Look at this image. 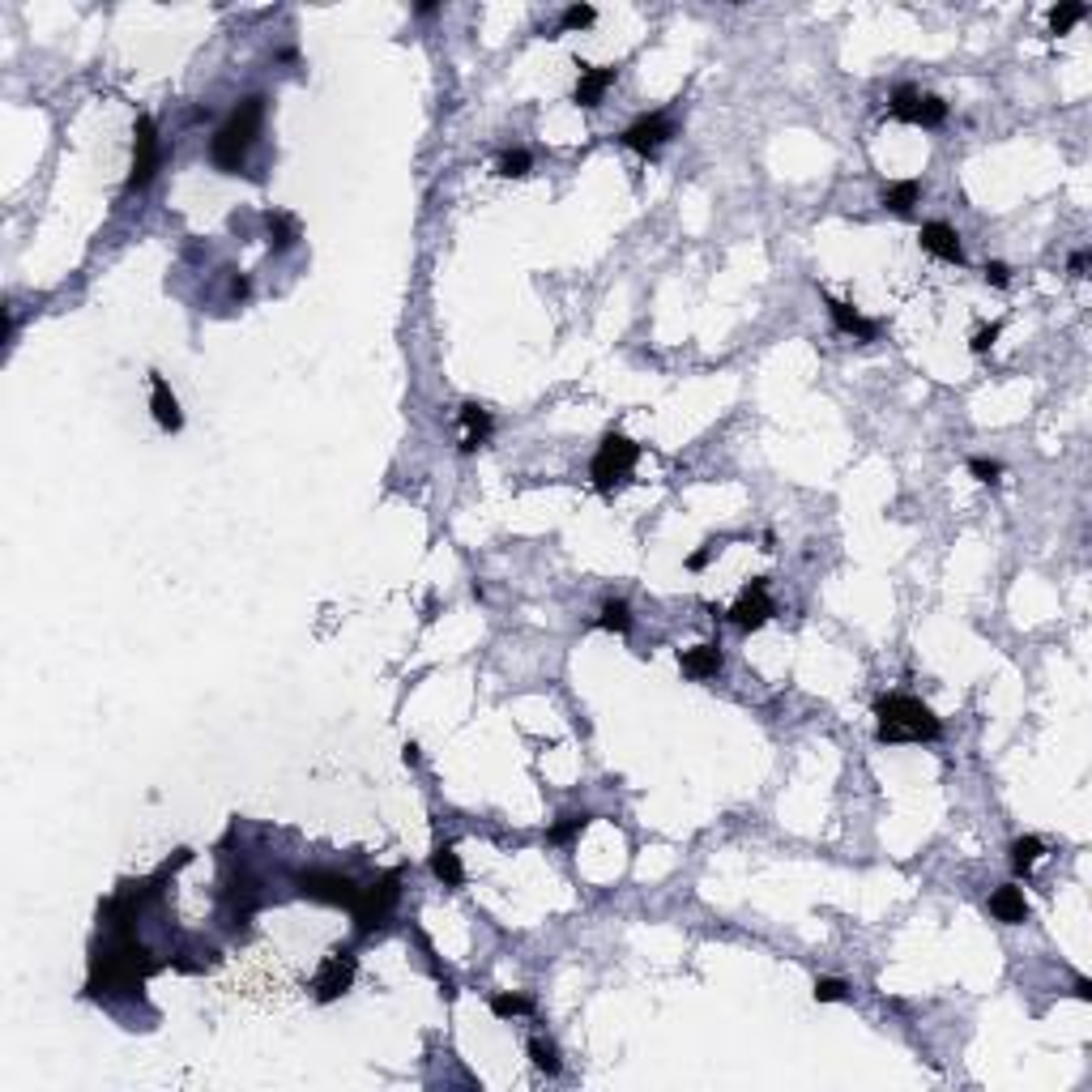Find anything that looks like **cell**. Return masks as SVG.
I'll list each match as a JSON object with an SVG mask.
<instances>
[{
  "label": "cell",
  "mask_w": 1092,
  "mask_h": 1092,
  "mask_svg": "<svg viewBox=\"0 0 1092 1092\" xmlns=\"http://www.w3.org/2000/svg\"><path fill=\"white\" fill-rule=\"evenodd\" d=\"M875 717H879V730H875L879 743H934L943 734V722L913 696H879Z\"/></svg>",
  "instance_id": "1"
},
{
  "label": "cell",
  "mask_w": 1092,
  "mask_h": 1092,
  "mask_svg": "<svg viewBox=\"0 0 1092 1092\" xmlns=\"http://www.w3.org/2000/svg\"><path fill=\"white\" fill-rule=\"evenodd\" d=\"M261 120H265V99L261 94H252V99H244V103L226 116V124L218 129V137H213V162L223 167V172H239L244 167V159H248V150L256 145V132H261Z\"/></svg>",
  "instance_id": "2"
},
{
  "label": "cell",
  "mask_w": 1092,
  "mask_h": 1092,
  "mask_svg": "<svg viewBox=\"0 0 1092 1092\" xmlns=\"http://www.w3.org/2000/svg\"><path fill=\"white\" fill-rule=\"evenodd\" d=\"M636 461H640V444H632L628 435L610 432V435L602 440V444H598V452H593V465H589L593 487H598V491H615V487H623V483L632 478Z\"/></svg>",
  "instance_id": "3"
},
{
  "label": "cell",
  "mask_w": 1092,
  "mask_h": 1092,
  "mask_svg": "<svg viewBox=\"0 0 1092 1092\" xmlns=\"http://www.w3.org/2000/svg\"><path fill=\"white\" fill-rule=\"evenodd\" d=\"M299 892L307 896V900H320V905L355 909L363 888H359L355 879H346V875H333V870H307V875H299Z\"/></svg>",
  "instance_id": "4"
},
{
  "label": "cell",
  "mask_w": 1092,
  "mask_h": 1092,
  "mask_svg": "<svg viewBox=\"0 0 1092 1092\" xmlns=\"http://www.w3.org/2000/svg\"><path fill=\"white\" fill-rule=\"evenodd\" d=\"M892 116L905 120V124H921V129H939L948 120V103L939 94H918L909 86H900L892 94Z\"/></svg>",
  "instance_id": "5"
},
{
  "label": "cell",
  "mask_w": 1092,
  "mask_h": 1092,
  "mask_svg": "<svg viewBox=\"0 0 1092 1092\" xmlns=\"http://www.w3.org/2000/svg\"><path fill=\"white\" fill-rule=\"evenodd\" d=\"M132 175H129V188H145L154 175H159V129L150 116H137V129H132Z\"/></svg>",
  "instance_id": "6"
},
{
  "label": "cell",
  "mask_w": 1092,
  "mask_h": 1092,
  "mask_svg": "<svg viewBox=\"0 0 1092 1092\" xmlns=\"http://www.w3.org/2000/svg\"><path fill=\"white\" fill-rule=\"evenodd\" d=\"M773 615H776V602L768 598V585H764V577L751 580L747 589L738 593V602L730 606V623H734V628H743V632H755V628H764Z\"/></svg>",
  "instance_id": "7"
},
{
  "label": "cell",
  "mask_w": 1092,
  "mask_h": 1092,
  "mask_svg": "<svg viewBox=\"0 0 1092 1092\" xmlns=\"http://www.w3.org/2000/svg\"><path fill=\"white\" fill-rule=\"evenodd\" d=\"M397 870H389L380 883H371V888H363L359 892V900H355V921H359V931L368 934V931H376L384 921V913L393 909V900H397Z\"/></svg>",
  "instance_id": "8"
},
{
  "label": "cell",
  "mask_w": 1092,
  "mask_h": 1092,
  "mask_svg": "<svg viewBox=\"0 0 1092 1092\" xmlns=\"http://www.w3.org/2000/svg\"><path fill=\"white\" fill-rule=\"evenodd\" d=\"M671 137H674V124L661 116V111H658V116H640L636 124H628V129L619 132V141L628 145L632 154H645V159H649V154H658V150L671 141Z\"/></svg>",
  "instance_id": "9"
},
{
  "label": "cell",
  "mask_w": 1092,
  "mask_h": 1092,
  "mask_svg": "<svg viewBox=\"0 0 1092 1092\" xmlns=\"http://www.w3.org/2000/svg\"><path fill=\"white\" fill-rule=\"evenodd\" d=\"M355 982V956L350 952H329L320 961V973H317V999L320 1003H333L338 994H346Z\"/></svg>",
  "instance_id": "10"
},
{
  "label": "cell",
  "mask_w": 1092,
  "mask_h": 1092,
  "mask_svg": "<svg viewBox=\"0 0 1092 1092\" xmlns=\"http://www.w3.org/2000/svg\"><path fill=\"white\" fill-rule=\"evenodd\" d=\"M580 78H577V90H572V99H577V107H598L602 103V94L615 86V68L606 65H580Z\"/></svg>",
  "instance_id": "11"
},
{
  "label": "cell",
  "mask_w": 1092,
  "mask_h": 1092,
  "mask_svg": "<svg viewBox=\"0 0 1092 1092\" xmlns=\"http://www.w3.org/2000/svg\"><path fill=\"white\" fill-rule=\"evenodd\" d=\"M918 239H921V248L931 252V256H939V261H948V265H961L964 261L961 235H956L948 223H926Z\"/></svg>",
  "instance_id": "12"
},
{
  "label": "cell",
  "mask_w": 1092,
  "mask_h": 1092,
  "mask_svg": "<svg viewBox=\"0 0 1092 1092\" xmlns=\"http://www.w3.org/2000/svg\"><path fill=\"white\" fill-rule=\"evenodd\" d=\"M150 389H154V401H150V410H154V422H159L162 432H180L184 414H180V401H175V393H172V384H167V376L150 371Z\"/></svg>",
  "instance_id": "13"
},
{
  "label": "cell",
  "mask_w": 1092,
  "mask_h": 1092,
  "mask_svg": "<svg viewBox=\"0 0 1092 1092\" xmlns=\"http://www.w3.org/2000/svg\"><path fill=\"white\" fill-rule=\"evenodd\" d=\"M824 303H828V317L841 333H854V338H862V342H870V338L879 333V325L862 317L854 303H841V299H832V295H824Z\"/></svg>",
  "instance_id": "14"
},
{
  "label": "cell",
  "mask_w": 1092,
  "mask_h": 1092,
  "mask_svg": "<svg viewBox=\"0 0 1092 1092\" xmlns=\"http://www.w3.org/2000/svg\"><path fill=\"white\" fill-rule=\"evenodd\" d=\"M491 440V414L478 401H465L461 406V452H474Z\"/></svg>",
  "instance_id": "15"
},
{
  "label": "cell",
  "mask_w": 1092,
  "mask_h": 1092,
  "mask_svg": "<svg viewBox=\"0 0 1092 1092\" xmlns=\"http://www.w3.org/2000/svg\"><path fill=\"white\" fill-rule=\"evenodd\" d=\"M722 661L725 658L717 645H696L679 653V666H683L687 679H712V674H722Z\"/></svg>",
  "instance_id": "16"
},
{
  "label": "cell",
  "mask_w": 1092,
  "mask_h": 1092,
  "mask_svg": "<svg viewBox=\"0 0 1092 1092\" xmlns=\"http://www.w3.org/2000/svg\"><path fill=\"white\" fill-rule=\"evenodd\" d=\"M990 913L999 921H1007V926H1020V921L1028 918V900L1024 892L1015 888V883H1007V888H999V892L990 896Z\"/></svg>",
  "instance_id": "17"
},
{
  "label": "cell",
  "mask_w": 1092,
  "mask_h": 1092,
  "mask_svg": "<svg viewBox=\"0 0 1092 1092\" xmlns=\"http://www.w3.org/2000/svg\"><path fill=\"white\" fill-rule=\"evenodd\" d=\"M432 870H435V879L444 883V888H461V883H465V870H461V858H457L452 845H440V849H435Z\"/></svg>",
  "instance_id": "18"
},
{
  "label": "cell",
  "mask_w": 1092,
  "mask_h": 1092,
  "mask_svg": "<svg viewBox=\"0 0 1092 1092\" xmlns=\"http://www.w3.org/2000/svg\"><path fill=\"white\" fill-rule=\"evenodd\" d=\"M918 197H921V184L918 180H900V184H888L883 188V205L892 213H909L913 205H918Z\"/></svg>",
  "instance_id": "19"
},
{
  "label": "cell",
  "mask_w": 1092,
  "mask_h": 1092,
  "mask_svg": "<svg viewBox=\"0 0 1092 1092\" xmlns=\"http://www.w3.org/2000/svg\"><path fill=\"white\" fill-rule=\"evenodd\" d=\"M598 628H606V632H632V606L623 602V598H610V602L602 606V615H598Z\"/></svg>",
  "instance_id": "20"
},
{
  "label": "cell",
  "mask_w": 1092,
  "mask_h": 1092,
  "mask_svg": "<svg viewBox=\"0 0 1092 1092\" xmlns=\"http://www.w3.org/2000/svg\"><path fill=\"white\" fill-rule=\"evenodd\" d=\"M265 226H269V244H274V248H290V244L299 239V226H295V218H290V213L269 210V213H265Z\"/></svg>",
  "instance_id": "21"
},
{
  "label": "cell",
  "mask_w": 1092,
  "mask_h": 1092,
  "mask_svg": "<svg viewBox=\"0 0 1092 1092\" xmlns=\"http://www.w3.org/2000/svg\"><path fill=\"white\" fill-rule=\"evenodd\" d=\"M1045 854V845H1041V837H1020V841L1012 845V867L1015 875H1028V870L1037 867V858Z\"/></svg>",
  "instance_id": "22"
},
{
  "label": "cell",
  "mask_w": 1092,
  "mask_h": 1092,
  "mask_svg": "<svg viewBox=\"0 0 1092 1092\" xmlns=\"http://www.w3.org/2000/svg\"><path fill=\"white\" fill-rule=\"evenodd\" d=\"M593 17H598V14H593V5H567L551 39H559V35H567V30H585V26H593Z\"/></svg>",
  "instance_id": "23"
},
{
  "label": "cell",
  "mask_w": 1092,
  "mask_h": 1092,
  "mask_svg": "<svg viewBox=\"0 0 1092 1092\" xmlns=\"http://www.w3.org/2000/svg\"><path fill=\"white\" fill-rule=\"evenodd\" d=\"M1088 17V5H1054L1050 9V30L1054 35H1066V30Z\"/></svg>",
  "instance_id": "24"
},
{
  "label": "cell",
  "mask_w": 1092,
  "mask_h": 1092,
  "mask_svg": "<svg viewBox=\"0 0 1092 1092\" xmlns=\"http://www.w3.org/2000/svg\"><path fill=\"white\" fill-rule=\"evenodd\" d=\"M589 819H593V816H585V811H580V816H564L551 832H546V841H551V845H567L572 837H580V832L589 828Z\"/></svg>",
  "instance_id": "25"
},
{
  "label": "cell",
  "mask_w": 1092,
  "mask_h": 1092,
  "mask_svg": "<svg viewBox=\"0 0 1092 1092\" xmlns=\"http://www.w3.org/2000/svg\"><path fill=\"white\" fill-rule=\"evenodd\" d=\"M529 167H534V159H529L525 150H508V154H500V162H495V172H500L504 180H521V175H529Z\"/></svg>",
  "instance_id": "26"
},
{
  "label": "cell",
  "mask_w": 1092,
  "mask_h": 1092,
  "mask_svg": "<svg viewBox=\"0 0 1092 1092\" xmlns=\"http://www.w3.org/2000/svg\"><path fill=\"white\" fill-rule=\"evenodd\" d=\"M529 1058H534V1066H538V1071H546V1076H559V1054H555L551 1041L534 1037V1041H529Z\"/></svg>",
  "instance_id": "27"
},
{
  "label": "cell",
  "mask_w": 1092,
  "mask_h": 1092,
  "mask_svg": "<svg viewBox=\"0 0 1092 1092\" xmlns=\"http://www.w3.org/2000/svg\"><path fill=\"white\" fill-rule=\"evenodd\" d=\"M491 1012L500 1015V1020H508V1015H525V1012H534V1003H529L525 994H495V999H491Z\"/></svg>",
  "instance_id": "28"
},
{
  "label": "cell",
  "mask_w": 1092,
  "mask_h": 1092,
  "mask_svg": "<svg viewBox=\"0 0 1092 1092\" xmlns=\"http://www.w3.org/2000/svg\"><path fill=\"white\" fill-rule=\"evenodd\" d=\"M845 994H849V986H845L841 977H819L816 982V999L819 1003H841Z\"/></svg>",
  "instance_id": "29"
},
{
  "label": "cell",
  "mask_w": 1092,
  "mask_h": 1092,
  "mask_svg": "<svg viewBox=\"0 0 1092 1092\" xmlns=\"http://www.w3.org/2000/svg\"><path fill=\"white\" fill-rule=\"evenodd\" d=\"M969 474H973L977 483H999L1003 465H999V461H986V457H973V461H969Z\"/></svg>",
  "instance_id": "30"
},
{
  "label": "cell",
  "mask_w": 1092,
  "mask_h": 1092,
  "mask_svg": "<svg viewBox=\"0 0 1092 1092\" xmlns=\"http://www.w3.org/2000/svg\"><path fill=\"white\" fill-rule=\"evenodd\" d=\"M999 333H1003V325H982V329L973 333V342H969V346H973V355H986L990 346L999 342Z\"/></svg>",
  "instance_id": "31"
},
{
  "label": "cell",
  "mask_w": 1092,
  "mask_h": 1092,
  "mask_svg": "<svg viewBox=\"0 0 1092 1092\" xmlns=\"http://www.w3.org/2000/svg\"><path fill=\"white\" fill-rule=\"evenodd\" d=\"M986 282L990 286H1007V282H1012V269H1007L1003 261H990L986 265Z\"/></svg>",
  "instance_id": "32"
},
{
  "label": "cell",
  "mask_w": 1092,
  "mask_h": 1092,
  "mask_svg": "<svg viewBox=\"0 0 1092 1092\" xmlns=\"http://www.w3.org/2000/svg\"><path fill=\"white\" fill-rule=\"evenodd\" d=\"M712 551H717V542H704V551H696L692 559H687V567H704L712 559Z\"/></svg>",
  "instance_id": "33"
},
{
  "label": "cell",
  "mask_w": 1092,
  "mask_h": 1092,
  "mask_svg": "<svg viewBox=\"0 0 1092 1092\" xmlns=\"http://www.w3.org/2000/svg\"><path fill=\"white\" fill-rule=\"evenodd\" d=\"M248 290H252V286H248V277H239V274L231 277V295H235V299H244Z\"/></svg>",
  "instance_id": "34"
},
{
  "label": "cell",
  "mask_w": 1092,
  "mask_h": 1092,
  "mask_svg": "<svg viewBox=\"0 0 1092 1092\" xmlns=\"http://www.w3.org/2000/svg\"><path fill=\"white\" fill-rule=\"evenodd\" d=\"M1076 999H1084V1003L1092 999V982H1088V977H1076Z\"/></svg>",
  "instance_id": "35"
},
{
  "label": "cell",
  "mask_w": 1092,
  "mask_h": 1092,
  "mask_svg": "<svg viewBox=\"0 0 1092 1092\" xmlns=\"http://www.w3.org/2000/svg\"><path fill=\"white\" fill-rule=\"evenodd\" d=\"M401 755H406V764H419V743H406V747H401Z\"/></svg>",
  "instance_id": "36"
}]
</instances>
